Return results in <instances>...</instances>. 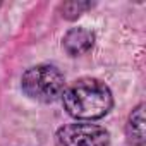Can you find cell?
Listing matches in <instances>:
<instances>
[{"instance_id":"obj_2","label":"cell","mask_w":146,"mask_h":146,"mask_svg":"<svg viewBox=\"0 0 146 146\" xmlns=\"http://www.w3.org/2000/svg\"><path fill=\"white\" fill-rule=\"evenodd\" d=\"M65 88V78L62 70L53 64H38L29 69L21 78L23 93L40 103H53L60 100Z\"/></svg>"},{"instance_id":"obj_6","label":"cell","mask_w":146,"mask_h":146,"mask_svg":"<svg viewBox=\"0 0 146 146\" xmlns=\"http://www.w3.org/2000/svg\"><path fill=\"white\" fill-rule=\"evenodd\" d=\"M95 4L93 2H83V0H70V2H64L60 5V12L62 17L67 21H76L81 14H84L86 11H90Z\"/></svg>"},{"instance_id":"obj_1","label":"cell","mask_w":146,"mask_h":146,"mask_svg":"<svg viewBox=\"0 0 146 146\" xmlns=\"http://www.w3.org/2000/svg\"><path fill=\"white\" fill-rule=\"evenodd\" d=\"M64 110L76 120H98L113 107V96L102 79L81 78L67 84L62 91Z\"/></svg>"},{"instance_id":"obj_4","label":"cell","mask_w":146,"mask_h":146,"mask_svg":"<svg viewBox=\"0 0 146 146\" xmlns=\"http://www.w3.org/2000/svg\"><path fill=\"white\" fill-rule=\"evenodd\" d=\"M96 36L88 28H70L62 38V48L69 57H81L93 50Z\"/></svg>"},{"instance_id":"obj_7","label":"cell","mask_w":146,"mask_h":146,"mask_svg":"<svg viewBox=\"0 0 146 146\" xmlns=\"http://www.w3.org/2000/svg\"><path fill=\"white\" fill-rule=\"evenodd\" d=\"M0 5H2V2H0Z\"/></svg>"},{"instance_id":"obj_5","label":"cell","mask_w":146,"mask_h":146,"mask_svg":"<svg viewBox=\"0 0 146 146\" xmlns=\"http://www.w3.org/2000/svg\"><path fill=\"white\" fill-rule=\"evenodd\" d=\"M125 134L134 146H144L146 134H144V103H139L127 117Z\"/></svg>"},{"instance_id":"obj_3","label":"cell","mask_w":146,"mask_h":146,"mask_svg":"<svg viewBox=\"0 0 146 146\" xmlns=\"http://www.w3.org/2000/svg\"><path fill=\"white\" fill-rule=\"evenodd\" d=\"M55 146H108L110 132L103 125L76 122L65 124L55 132Z\"/></svg>"}]
</instances>
